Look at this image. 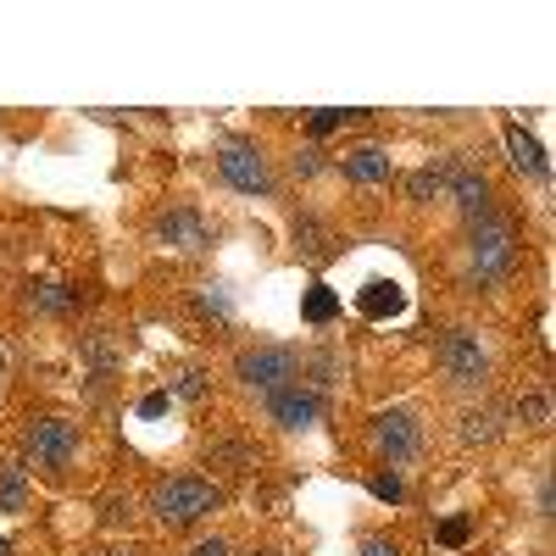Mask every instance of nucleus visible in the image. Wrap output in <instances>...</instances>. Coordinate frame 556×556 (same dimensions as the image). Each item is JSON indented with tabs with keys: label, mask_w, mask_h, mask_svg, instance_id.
Here are the masks:
<instances>
[{
	"label": "nucleus",
	"mask_w": 556,
	"mask_h": 556,
	"mask_svg": "<svg viewBox=\"0 0 556 556\" xmlns=\"http://www.w3.org/2000/svg\"><path fill=\"white\" fill-rule=\"evenodd\" d=\"M78 301H84V290H73V285H34V290H28V306H34V312H45V317L73 312Z\"/></svg>",
	"instance_id": "nucleus-14"
},
{
	"label": "nucleus",
	"mask_w": 556,
	"mask_h": 556,
	"mask_svg": "<svg viewBox=\"0 0 556 556\" xmlns=\"http://www.w3.org/2000/svg\"><path fill=\"white\" fill-rule=\"evenodd\" d=\"M139 412H146V417H156V412H167V395H146V401H139Z\"/></svg>",
	"instance_id": "nucleus-29"
},
{
	"label": "nucleus",
	"mask_w": 556,
	"mask_h": 556,
	"mask_svg": "<svg viewBox=\"0 0 556 556\" xmlns=\"http://www.w3.org/2000/svg\"><path fill=\"white\" fill-rule=\"evenodd\" d=\"M195 306H201V312H206V317H217V323H223V317H228V295H223V290H217V285H206V290H201V295H195Z\"/></svg>",
	"instance_id": "nucleus-22"
},
{
	"label": "nucleus",
	"mask_w": 556,
	"mask_h": 556,
	"mask_svg": "<svg viewBox=\"0 0 556 556\" xmlns=\"http://www.w3.org/2000/svg\"><path fill=\"white\" fill-rule=\"evenodd\" d=\"M440 173H445V184H451L456 206L468 212L473 223H479V217H490V184H484V173H479V167H468L462 156H451V162H445Z\"/></svg>",
	"instance_id": "nucleus-7"
},
{
	"label": "nucleus",
	"mask_w": 556,
	"mask_h": 556,
	"mask_svg": "<svg viewBox=\"0 0 556 556\" xmlns=\"http://www.w3.org/2000/svg\"><path fill=\"white\" fill-rule=\"evenodd\" d=\"M440 190H445V173H440V167H424V173L406 178V201H429V195H440Z\"/></svg>",
	"instance_id": "nucleus-18"
},
{
	"label": "nucleus",
	"mask_w": 556,
	"mask_h": 556,
	"mask_svg": "<svg viewBox=\"0 0 556 556\" xmlns=\"http://www.w3.org/2000/svg\"><path fill=\"white\" fill-rule=\"evenodd\" d=\"M468 540V518H445L440 523V545H462Z\"/></svg>",
	"instance_id": "nucleus-24"
},
{
	"label": "nucleus",
	"mask_w": 556,
	"mask_h": 556,
	"mask_svg": "<svg viewBox=\"0 0 556 556\" xmlns=\"http://www.w3.org/2000/svg\"><path fill=\"white\" fill-rule=\"evenodd\" d=\"M156 240L178 245V251H206L212 245V223L190 206H178V212H162L156 217Z\"/></svg>",
	"instance_id": "nucleus-9"
},
{
	"label": "nucleus",
	"mask_w": 556,
	"mask_h": 556,
	"mask_svg": "<svg viewBox=\"0 0 556 556\" xmlns=\"http://www.w3.org/2000/svg\"><path fill=\"white\" fill-rule=\"evenodd\" d=\"M374 445H379L390 462L412 456V451H417V417H412V412H379V417H374Z\"/></svg>",
	"instance_id": "nucleus-10"
},
{
	"label": "nucleus",
	"mask_w": 556,
	"mask_h": 556,
	"mask_svg": "<svg viewBox=\"0 0 556 556\" xmlns=\"http://www.w3.org/2000/svg\"><path fill=\"white\" fill-rule=\"evenodd\" d=\"M506 151H513V162L534 178H545V151H540V139L523 128V123H506Z\"/></svg>",
	"instance_id": "nucleus-12"
},
{
	"label": "nucleus",
	"mask_w": 556,
	"mask_h": 556,
	"mask_svg": "<svg viewBox=\"0 0 556 556\" xmlns=\"http://www.w3.org/2000/svg\"><path fill=\"white\" fill-rule=\"evenodd\" d=\"M434 362H440V374H445L451 384H484V374H490V356L479 351V340H473L468 329L445 334V340L434 345Z\"/></svg>",
	"instance_id": "nucleus-6"
},
{
	"label": "nucleus",
	"mask_w": 556,
	"mask_h": 556,
	"mask_svg": "<svg viewBox=\"0 0 556 556\" xmlns=\"http://www.w3.org/2000/svg\"><path fill=\"white\" fill-rule=\"evenodd\" d=\"M473 273L484 278V285H501L506 273H513V262H518V240H513V223L506 217H479L473 223Z\"/></svg>",
	"instance_id": "nucleus-2"
},
{
	"label": "nucleus",
	"mask_w": 556,
	"mask_h": 556,
	"mask_svg": "<svg viewBox=\"0 0 556 556\" xmlns=\"http://www.w3.org/2000/svg\"><path fill=\"white\" fill-rule=\"evenodd\" d=\"M23 451H28L34 468L56 473V468H67L73 451H78V429L67 424V417H34L28 434H23Z\"/></svg>",
	"instance_id": "nucleus-3"
},
{
	"label": "nucleus",
	"mask_w": 556,
	"mask_h": 556,
	"mask_svg": "<svg viewBox=\"0 0 556 556\" xmlns=\"http://www.w3.org/2000/svg\"><path fill=\"white\" fill-rule=\"evenodd\" d=\"M256 556H273V551H256Z\"/></svg>",
	"instance_id": "nucleus-32"
},
{
	"label": "nucleus",
	"mask_w": 556,
	"mask_h": 556,
	"mask_svg": "<svg viewBox=\"0 0 556 556\" xmlns=\"http://www.w3.org/2000/svg\"><path fill=\"white\" fill-rule=\"evenodd\" d=\"M190 556H228V545L223 540H201V545H190Z\"/></svg>",
	"instance_id": "nucleus-28"
},
{
	"label": "nucleus",
	"mask_w": 556,
	"mask_h": 556,
	"mask_svg": "<svg viewBox=\"0 0 556 556\" xmlns=\"http://www.w3.org/2000/svg\"><path fill=\"white\" fill-rule=\"evenodd\" d=\"M267 417L278 429H312V424H323V395L317 390H278L273 401H267Z\"/></svg>",
	"instance_id": "nucleus-8"
},
{
	"label": "nucleus",
	"mask_w": 556,
	"mask_h": 556,
	"mask_svg": "<svg viewBox=\"0 0 556 556\" xmlns=\"http://www.w3.org/2000/svg\"><path fill=\"white\" fill-rule=\"evenodd\" d=\"M17 506H23V468L7 462V468H0V513H17Z\"/></svg>",
	"instance_id": "nucleus-17"
},
{
	"label": "nucleus",
	"mask_w": 556,
	"mask_h": 556,
	"mask_svg": "<svg viewBox=\"0 0 556 556\" xmlns=\"http://www.w3.org/2000/svg\"><path fill=\"white\" fill-rule=\"evenodd\" d=\"M356 306H362V317H395V312L406 306V295H401L395 285H384V278H374V285L356 295Z\"/></svg>",
	"instance_id": "nucleus-13"
},
{
	"label": "nucleus",
	"mask_w": 556,
	"mask_h": 556,
	"mask_svg": "<svg viewBox=\"0 0 556 556\" xmlns=\"http://www.w3.org/2000/svg\"><path fill=\"white\" fill-rule=\"evenodd\" d=\"M301 312H306V323H329V317L340 312V301H334V290H329V285H312V295H306V306H301Z\"/></svg>",
	"instance_id": "nucleus-19"
},
{
	"label": "nucleus",
	"mask_w": 556,
	"mask_h": 556,
	"mask_svg": "<svg viewBox=\"0 0 556 556\" xmlns=\"http://www.w3.org/2000/svg\"><path fill=\"white\" fill-rule=\"evenodd\" d=\"M367 490H374L379 501H401V495H406V490H401V479H384V473H379L374 484H367Z\"/></svg>",
	"instance_id": "nucleus-26"
},
{
	"label": "nucleus",
	"mask_w": 556,
	"mask_h": 556,
	"mask_svg": "<svg viewBox=\"0 0 556 556\" xmlns=\"http://www.w3.org/2000/svg\"><path fill=\"white\" fill-rule=\"evenodd\" d=\"M501 429H495V412H468L462 417V445H490Z\"/></svg>",
	"instance_id": "nucleus-16"
},
{
	"label": "nucleus",
	"mask_w": 556,
	"mask_h": 556,
	"mask_svg": "<svg viewBox=\"0 0 556 556\" xmlns=\"http://www.w3.org/2000/svg\"><path fill=\"white\" fill-rule=\"evenodd\" d=\"M173 395H178V401H201V395H206V374H201V367H184L178 384H173Z\"/></svg>",
	"instance_id": "nucleus-21"
},
{
	"label": "nucleus",
	"mask_w": 556,
	"mask_h": 556,
	"mask_svg": "<svg viewBox=\"0 0 556 556\" xmlns=\"http://www.w3.org/2000/svg\"><path fill=\"white\" fill-rule=\"evenodd\" d=\"M101 556H134V551H101Z\"/></svg>",
	"instance_id": "nucleus-30"
},
{
	"label": "nucleus",
	"mask_w": 556,
	"mask_h": 556,
	"mask_svg": "<svg viewBox=\"0 0 556 556\" xmlns=\"http://www.w3.org/2000/svg\"><path fill=\"white\" fill-rule=\"evenodd\" d=\"M217 173L235 184V190H245V195H267V190H273L267 156L251 146V139H228V146L217 151Z\"/></svg>",
	"instance_id": "nucleus-5"
},
{
	"label": "nucleus",
	"mask_w": 556,
	"mask_h": 556,
	"mask_svg": "<svg viewBox=\"0 0 556 556\" xmlns=\"http://www.w3.org/2000/svg\"><path fill=\"white\" fill-rule=\"evenodd\" d=\"M295 173H301V178H317V173H323V151H317V146H306V151L295 156Z\"/></svg>",
	"instance_id": "nucleus-23"
},
{
	"label": "nucleus",
	"mask_w": 556,
	"mask_h": 556,
	"mask_svg": "<svg viewBox=\"0 0 556 556\" xmlns=\"http://www.w3.org/2000/svg\"><path fill=\"white\" fill-rule=\"evenodd\" d=\"M0 556H12V551H7V540H0Z\"/></svg>",
	"instance_id": "nucleus-31"
},
{
	"label": "nucleus",
	"mask_w": 556,
	"mask_h": 556,
	"mask_svg": "<svg viewBox=\"0 0 556 556\" xmlns=\"http://www.w3.org/2000/svg\"><path fill=\"white\" fill-rule=\"evenodd\" d=\"M345 117H351V112H317V117H312V134H317V139H323V134H334Z\"/></svg>",
	"instance_id": "nucleus-25"
},
{
	"label": "nucleus",
	"mask_w": 556,
	"mask_h": 556,
	"mask_svg": "<svg viewBox=\"0 0 556 556\" xmlns=\"http://www.w3.org/2000/svg\"><path fill=\"white\" fill-rule=\"evenodd\" d=\"M217 484H206V479H195V473H178V479H162L156 484V495H151V513L162 518V523H173V529H190V523H201L206 513H217Z\"/></svg>",
	"instance_id": "nucleus-1"
},
{
	"label": "nucleus",
	"mask_w": 556,
	"mask_h": 556,
	"mask_svg": "<svg viewBox=\"0 0 556 556\" xmlns=\"http://www.w3.org/2000/svg\"><path fill=\"white\" fill-rule=\"evenodd\" d=\"M518 417L529 429H545L551 424V401H545V390H529V395H518Z\"/></svg>",
	"instance_id": "nucleus-20"
},
{
	"label": "nucleus",
	"mask_w": 556,
	"mask_h": 556,
	"mask_svg": "<svg viewBox=\"0 0 556 556\" xmlns=\"http://www.w3.org/2000/svg\"><path fill=\"white\" fill-rule=\"evenodd\" d=\"M235 374H240V384L245 390H262V395H278L295 374H301V356L295 351H285V345H262V351H245L240 362H235Z\"/></svg>",
	"instance_id": "nucleus-4"
},
{
	"label": "nucleus",
	"mask_w": 556,
	"mask_h": 556,
	"mask_svg": "<svg viewBox=\"0 0 556 556\" xmlns=\"http://www.w3.org/2000/svg\"><path fill=\"white\" fill-rule=\"evenodd\" d=\"M345 178H351V184H384V178H390V151L356 146V151L345 156Z\"/></svg>",
	"instance_id": "nucleus-11"
},
{
	"label": "nucleus",
	"mask_w": 556,
	"mask_h": 556,
	"mask_svg": "<svg viewBox=\"0 0 556 556\" xmlns=\"http://www.w3.org/2000/svg\"><path fill=\"white\" fill-rule=\"evenodd\" d=\"M362 556H401V545H395V540H379V534H374V540H362Z\"/></svg>",
	"instance_id": "nucleus-27"
},
{
	"label": "nucleus",
	"mask_w": 556,
	"mask_h": 556,
	"mask_svg": "<svg viewBox=\"0 0 556 556\" xmlns=\"http://www.w3.org/2000/svg\"><path fill=\"white\" fill-rule=\"evenodd\" d=\"M295 245H301L312 262H329V256H334V235H329L317 217H295Z\"/></svg>",
	"instance_id": "nucleus-15"
}]
</instances>
